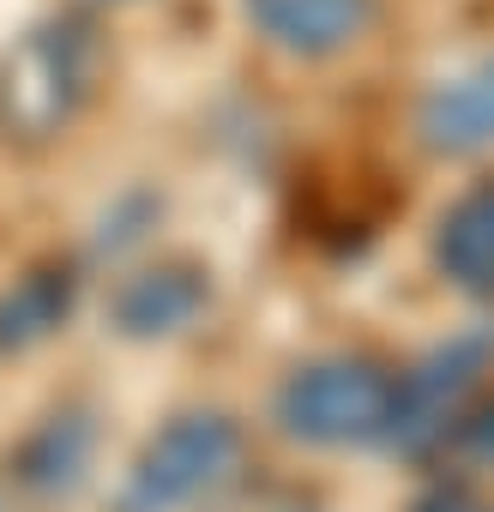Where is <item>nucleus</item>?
<instances>
[{"mask_svg": "<svg viewBox=\"0 0 494 512\" xmlns=\"http://www.w3.org/2000/svg\"><path fill=\"white\" fill-rule=\"evenodd\" d=\"M254 25L296 49V55H332L344 43H356V31L368 25L374 0H247Z\"/></svg>", "mask_w": 494, "mask_h": 512, "instance_id": "1", "label": "nucleus"}, {"mask_svg": "<svg viewBox=\"0 0 494 512\" xmlns=\"http://www.w3.org/2000/svg\"><path fill=\"white\" fill-rule=\"evenodd\" d=\"M440 260L464 278V284H494V187H482V193H470L458 211H452V223H446V235H440Z\"/></svg>", "mask_w": 494, "mask_h": 512, "instance_id": "3", "label": "nucleus"}, {"mask_svg": "<svg viewBox=\"0 0 494 512\" xmlns=\"http://www.w3.org/2000/svg\"><path fill=\"white\" fill-rule=\"evenodd\" d=\"M422 133L440 151H476V145L494 139V55L482 67H470L464 79H452L446 91H434V103L422 115Z\"/></svg>", "mask_w": 494, "mask_h": 512, "instance_id": "2", "label": "nucleus"}]
</instances>
